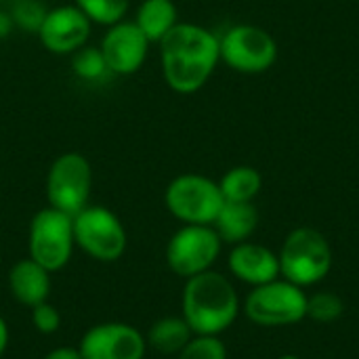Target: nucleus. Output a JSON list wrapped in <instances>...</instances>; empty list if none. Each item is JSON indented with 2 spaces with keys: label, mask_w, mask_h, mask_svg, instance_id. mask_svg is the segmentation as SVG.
Returning <instances> with one entry per match:
<instances>
[{
  "label": "nucleus",
  "mask_w": 359,
  "mask_h": 359,
  "mask_svg": "<svg viewBox=\"0 0 359 359\" xmlns=\"http://www.w3.org/2000/svg\"><path fill=\"white\" fill-rule=\"evenodd\" d=\"M48 6L42 0H15L11 6V17L17 29L27 34H38Z\"/></svg>",
  "instance_id": "23"
},
{
  "label": "nucleus",
  "mask_w": 359,
  "mask_h": 359,
  "mask_svg": "<svg viewBox=\"0 0 359 359\" xmlns=\"http://www.w3.org/2000/svg\"><path fill=\"white\" fill-rule=\"evenodd\" d=\"M93 23L88 17L72 2L50 6L38 29V40L44 50L59 57H72L76 50L88 44L93 34Z\"/></svg>",
  "instance_id": "12"
},
{
  "label": "nucleus",
  "mask_w": 359,
  "mask_h": 359,
  "mask_svg": "<svg viewBox=\"0 0 359 359\" xmlns=\"http://www.w3.org/2000/svg\"><path fill=\"white\" fill-rule=\"evenodd\" d=\"M74 240L86 257L99 263L122 259L128 246V233L120 217L107 206L88 204L72 217Z\"/></svg>",
  "instance_id": "6"
},
{
  "label": "nucleus",
  "mask_w": 359,
  "mask_h": 359,
  "mask_svg": "<svg viewBox=\"0 0 359 359\" xmlns=\"http://www.w3.org/2000/svg\"><path fill=\"white\" fill-rule=\"evenodd\" d=\"M212 227L223 244L236 246L248 242L259 227V210L255 202H225Z\"/></svg>",
  "instance_id": "16"
},
{
  "label": "nucleus",
  "mask_w": 359,
  "mask_h": 359,
  "mask_svg": "<svg viewBox=\"0 0 359 359\" xmlns=\"http://www.w3.org/2000/svg\"><path fill=\"white\" fill-rule=\"evenodd\" d=\"M48 206L74 217L90 204L93 194V166L80 151L59 154L46 172L44 183Z\"/></svg>",
  "instance_id": "9"
},
{
  "label": "nucleus",
  "mask_w": 359,
  "mask_h": 359,
  "mask_svg": "<svg viewBox=\"0 0 359 359\" xmlns=\"http://www.w3.org/2000/svg\"><path fill=\"white\" fill-rule=\"evenodd\" d=\"M158 57L166 86L177 95H194L221 63L219 36L200 23L179 21L158 42Z\"/></svg>",
  "instance_id": "1"
},
{
  "label": "nucleus",
  "mask_w": 359,
  "mask_h": 359,
  "mask_svg": "<svg viewBox=\"0 0 359 359\" xmlns=\"http://www.w3.org/2000/svg\"><path fill=\"white\" fill-rule=\"evenodd\" d=\"M278 359H303V358H299V355H294V353H286V355H282V358H278Z\"/></svg>",
  "instance_id": "29"
},
{
  "label": "nucleus",
  "mask_w": 359,
  "mask_h": 359,
  "mask_svg": "<svg viewBox=\"0 0 359 359\" xmlns=\"http://www.w3.org/2000/svg\"><path fill=\"white\" fill-rule=\"evenodd\" d=\"M76 250L74 221L69 215L46 206L38 210L27 229V257L50 273L61 271Z\"/></svg>",
  "instance_id": "7"
},
{
  "label": "nucleus",
  "mask_w": 359,
  "mask_h": 359,
  "mask_svg": "<svg viewBox=\"0 0 359 359\" xmlns=\"http://www.w3.org/2000/svg\"><path fill=\"white\" fill-rule=\"evenodd\" d=\"M72 72L80 82H86V84H101L114 78L103 59L101 48L93 44H86L72 55Z\"/></svg>",
  "instance_id": "20"
},
{
  "label": "nucleus",
  "mask_w": 359,
  "mask_h": 359,
  "mask_svg": "<svg viewBox=\"0 0 359 359\" xmlns=\"http://www.w3.org/2000/svg\"><path fill=\"white\" fill-rule=\"evenodd\" d=\"M223 242L212 225H183L166 244V265L179 278H194L212 269Z\"/></svg>",
  "instance_id": "10"
},
{
  "label": "nucleus",
  "mask_w": 359,
  "mask_h": 359,
  "mask_svg": "<svg viewBox=\"0 0 359 359\" xmlns=\"http://www.w3.org/2000/svg\"><path fill=\"white\" fill-rule=\"evenodd\" d=\"M189 324L183 320V316H166L156 320L149 330L145 332L147 347L162 355H179L185 345L194 339Z\"/></svg>",
  "instance_id": "18"
},
{
  "label": "nucleus",
  "mask_w": 359,
  "mask_h": 359,
  "mask_svg": "<svg viewBox=\"0 0 359 359\" xmlns=\"http://www.w3.org/2000/svg\"><path fill=\"white\" fill-rule=\"evenodd\" d=\"M280 278L307 288L320 284L332 269L328 238L313 227L292 229L280 248Z\"/></svg>",
  "instance_id": "3"
},
{
  "label": "nucleus",
  "mask_w": 359,
  "mask_h": 359,
  "mask_svg": "<svg viewBox=\"0 0 359 359\" xmlns=\"http://www.w3.org/2000/svg\"><path fill=\"white\" fill-rule=\"evenodd\" d=\"M50 276L53 273L48 269H44L40 263H36L29 257L17 261L8 271L11 297L19 305L29 307V309L44 303V301H48V294H50V288H53Z\"/></svg>",
  "instance_id": "15"
},
{
  "label": "nucleus",
  "mask_w": 359,
  "mask_h": 359,
  "mask_svg": "<svg viewBox=\"0 0 359 359\" xmlns=\"http://www.w3.org/2000/svg\"><path fill=\"white\" fill-rule=\"evenodd\" d=\"M305 290L284 278L255 286L244 299V316L263 328L294 326L307 318Z\"/></svg>",
  "instance_id": "4"
},
{
  "label": "nucleus",
  "mask_w": 359,
  "mask_h": 359,
  "mask_svg": "<svg viewBox=\"0 0 359 359\" xmlns=\"http://www.w3.org/2000/svg\"><path fill=\"white\" fill-rule=\"evenodd\" d=\"M42 359H82L78 347H55Z\"/></svg>",
  "instance_id": "26"
},
{
  "label": "nucleus",
  "mask_w": 359,
  "mask_h": 359,
  "mask_svg": "<svg viewBox=\"0 0 359 359\" xmlns=\"http://www.w3.org/2000/svg\"><path fill=\"white\" fill-rule=\"evenodd\" d=\"M8 341H11L8 324H6V320L0 316V359H2V355L6 353V349H8Z\"/></svg>",
  "instance_id": "28"
},
{
  "label": "nucleus",
  "mask_w": 359,
  "mask_h": 359,
  "mask_svg": "<svg viewBox=\"0 0 359 359\" xmlns=\"http://www.w3.org/2000/svg\"><path fill=\"white\" fill-rule=\"evenodd\" d=\"M177 359H227V347L221 337H194Z\"/></svg>",
  "instance_id": "24"
},
{
  "label": "nucleus",
  "mask_w": 359,
  "mask_h": 359,
  "mask_svg": "<svg viewBox=\"0 0 359 359\" xmlns=\"http://www.w3.org/2000/svg\"><path fill=\"white\" fill-rule=\"evenodd\" d=\"M227 267L236 280L252 288L280 278L278 255L271 248L263 244H255V242H242V244L231 246L229 257H227Z\"/></svg>",
  "instance_id": "14"
},
{
  "label": "nucleus",
  "mask_w": 359,
  "mask_h": 359,
  "mask_svg": "<svg viewBox=\"0 0 359 359\" xmlns=\"http://www.w3.org/2000/svg\"><path fill=\"white\" fill-rule=\"evenodd\" d=\"M78 351L82 359H143L147 341L139 328L126 322H103L82 334Z\"/></svg>",
  "instance_id": "11"
},
{
  "label": "nucleus",
  "mask_w": 359,
  "mask_h": 359,
  "mask_svg": "<svg viewBox=\"0 0 359 359\" xmlns=\"http://www.w3.org/2000/svg\"><path fill=\"white\" fill-rule=\"evenodd\" d=\"M99 48L111 76L126 78L143 69L149 57L151 42L133 19H124L105 27Z\"/></svg>",
  "instance_id": "13"
},
{
  "label": "nucleus",
  "mask_w": 359,
  "mask_h": 359,
  "mask_svg": "<svg viewBox=\"0 0 359 359\" xmlns=\"http://www.w3.org/2000/svg\"><path fill=\"white\" fill-rule=\"evenodd\" d=\"M74 4L88 17L93 25L109 27L124 21L130 11V0H74Z\"/></svg>",
  "instance_id": "21"
},
{
  "label": "nucleus",
  "mask_w": 359,
  "mask_h": 359,
  "mask_svg": "<svg viewBox=\"0 0 359 359\" xmlns=\"http://www.w3.org/2000/svg\"><path fill=\"white\" fill-rule=\"evenodd\" d=\"M32 326L40 334H44V337L57 334L59 328H61V313H59V309L53 303H48V301L32 307Z\"/></svg>",
  "instance_id": "25"
},
{
  "label": "nucleus",
  "mask_w": 359,
  "mask_h": 359,
  "mask_svg": "<svg viewBox=\"0 0 359 359\" xmlns=\"http://www.w3.org/2000/svg\"><path fill=\"white\" fill-rule=\"evenodd\" d=\"M219 189L225 202H255L263 189V177L255 166L240 164L219 179Z\"/></svg>",
  "instance_id": "19"
},
{
  "label": "nucleus",
  "mask_w": 359,
  "mask_h": 359,
  "mask_svg": "<svg viewBox=\"0 0 359 359\" xmlns=\"http://www.w3.org/2000/svg\"><path fill=\"white\" fill-rule=\"evenodd\" d=\"M13 29H17V27L13 23L11 13L8 11H0V38H6Z\"/></svg>",
  "instance_id": "27"
},
{
  "label": "nucleus",
  "mask_w": 359,
  "mask_h": 359,
  "mask_svg": "<svg viewBox=\"0 0 359 359\" xmlns=\"http://www.w3.org/2000/svg\"><path fill=\"white\" fill-rule=\"evenodd\" d=\"M223 204L219 181L206 175L183 172L164 189L166 210L183 225H212Z\"/></svg>",
  "instance_id": "5"
},
{
  "label": "nucleus",
  "mask_w": 359,
  "mask_h": 359,
  "mask_svg": "<svg viewBox=\"0 0 359 359\" xmlns=\"http://www.w3.org/2000/svg\"><path fill=\"white\" fill-rule=\"evenodd\" d=\"M345 311V303L334 292H316L307 297V318L318 324L337 322Z\"/></svg>",
  "instance_id": "22"
},
{
  "label": "nucleus",
  "mask_w": 359,
  "mask_h": 359,
  "mask_svg": "<svg viewBox=\"0 0 359 359\" xmlns=\"http://www.w3.org/2000/svg\"><path fill=\"white\" fill-rule=\"evenodd\" d=\"M181 316L196 337H221L240 316V297L229 278L208 269L185 280Z\"/></svg>",
  "instance_id": "2"
},
{
  "label": "nucleus",
  "mask_w": 359,
  "mask_h": 359,
  "mask_svg": "<svg viewBox=\"0 0 359 359\" xmlns=\"http://www.w3.org/2000/svg\"><path fill=\"white\" fill-rule=\"evenodd\" d=\"M133 21L151 44H158L179 23V8L175 0H141Z\"/></svg>",
  "instance_id": "17"
},
{
  "label": "nucleus",
  "mask_w": 359,
  "mask_h": 359,
  "mask_svg": "<svg viewBox=\"0 0 359 359\" xmlns=\"http://www.w3.org/2000/svg\"><path fill=\"white\" fill-rule=\"evenodd\" d=\"M219 50L221 61L246 76L265 74L278 61V42L276 38L259 25L252 23H238L227 27L219 36Z\"/></svg>",
  "instance_id": "8"
}]
</instances>
